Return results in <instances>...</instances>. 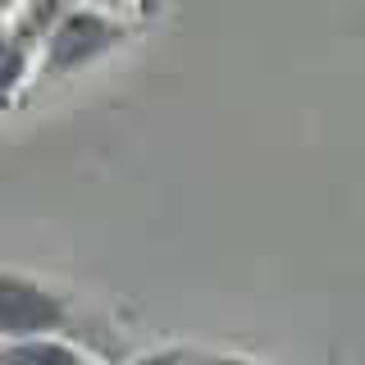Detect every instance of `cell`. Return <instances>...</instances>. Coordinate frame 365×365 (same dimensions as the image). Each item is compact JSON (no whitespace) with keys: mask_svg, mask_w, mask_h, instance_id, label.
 Here are the masks:
<instances>
[{"mask_svg":"<svg viewBox=\"0 0 365 365\" xmlns=\"http://www.w3.org/2000/svg\"><path fill=\"white\" fill-rule=\"evenodd\" d=\"M68 302L23 274H0V342H23V338H51L64 329Z\"/></svg>","mask_w":365,"mask_h":365,"instance_id":"cell-1","label":"cell"},{"mask_svg":"<svg viewBox=\"0 0 365 365\" xmlns=\"http://www.w3.org/2000/svg\"><path fill=\"white\" fill-rule=\"evenodd\" d=\"M114 41H119V28L106 14H96V9H64L60 23L51 28V37H46V68L64 73L73 64H87L91 55L110 51Z\"/></svg>","mask_w":365,"mask_h":365,"instance_id":"cell-2","label":"cell"},{"mask_svg":"<svg viewBox=\"0 0 365 365\" xmlns=\"http://www.w3.org/2000/svg\"><path fill=\"white\" fill-rule=\"evenodd\" d=\"M23 68H28V46L19 37H5V32H0V96L23 78Z\"/></svg>","mask_w":365,"mask_h":365,"instance_id":"cell-4","label":"cell"},{"mask_svg":"<svg viewBox=\"0 0 365 365\" xmlns=\"http://www.w3.org/2000/svg\"><path fill=\"white\" fill-rule=\"evenodd\" d=\"M0 365H87V356L60 338H23L0 342Z\"/></svg>","mask_w":365,"mask_h":365,"instance_id":"cell-3","label":"cell"}]
</instances>
